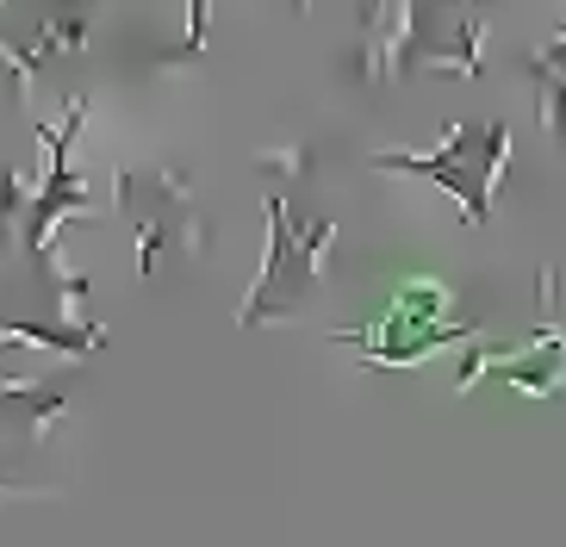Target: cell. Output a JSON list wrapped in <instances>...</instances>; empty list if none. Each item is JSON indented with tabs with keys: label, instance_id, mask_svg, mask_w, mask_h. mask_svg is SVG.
<instances>
[{
	"label": "cell",
	"instance_id": "3957f363",
	"mask_svg": "<svg viewBox=\"0 0 566 547\" xmlns=\"http://www.w3.org/2000/svg\"><path fill=\"white\" fill-rule=\"evenodd\" d=\"M535 82L554 94V132H560V144H566V38L535 56Z\"/></svg>",
	"mask_w": 566,
	"mask_h": 547
},
{
	"label": "cell",
	"instance_id": "6da1fadb",
	"mask_svg": "<svg viewBox=\"0 0 566 547\" xmlns=\"http://www.w3.org/2000/svg\"><path fill=\"white\" fill-rule=\"evenodd\" d=\"M504 149H511L504 125L473 118V125H461V132H454L449 149H436V156H386V168L430 175V181L454 187V193H461V206H467V218H473V224H485V206H492V181H499V168H504Z\"/></svg>",
	"mask_w": 566,
	"mask_h": 547
},
{
	"label": "cell",
	"instance_id": "7a4b0ae2",
	"mask_svg": "<svg viewBox=\"0 0 566 547\" xmlns=\"http://www.w3.org/2000/svg\"><path fill=\"white\" fill-rule=\"evenodd\" d=\"M467 7H480V0H411V50H405V63H423L430 56V63L480 69Z\"/></svg>",
	"mask_w": 566,
	"mask_h": 547
}]
</instances>
